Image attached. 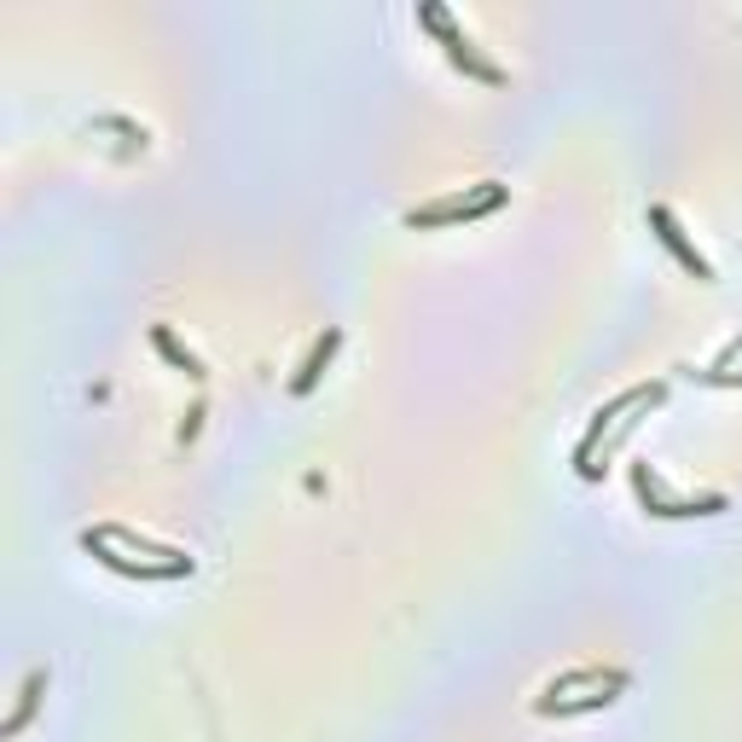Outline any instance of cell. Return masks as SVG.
I'll list each match as a JSON object with an SVG mask.
<instances>
[{"mask_svg":"<svg viewBox=\"0 0 742 742\" xmlns=\"http://www.w3.org/2000/svg\"><path fill=\"white\" fill-rule=\"evenodd\" d=\"M336 343H343V331H326V336H319V343H313V354L302 359V372H296V395H308L313 384H319V372H326L331 366V354H336Z\"/></svg>","mask_w":742,"mask_h":742,"instance_id":"cell-6","label":"cell"},{"mask_svg":"<svg viewBox=\"0 0 742 742\" xmlns=\"http://www.w3.org/2000/svg\"><path fill=\"white\" fill-rule=\"evenodd\" d=\"M632 488H638V499H644V511H655V516H714V511H726V499H719V493H708V499H661L655 476L644 465L632 470Z\"/></svg>","mask_w":742,"mask_h":742,"instance_id":"cell-5","label":"cell"},{"mask_svg":"<svg viewBox=\"0 0 742 742\" xmlns=\"http://www.w3.org/2000/svg\"><path fill=\"white\" fill-rule=\"evenodd\" d=\"M35 690H42V673H30L24 701H18V708H12V719H7V737H12V731H24V719H30V708H35Z\"/></svg>","mask_w":742,"mask_h":742,"instance_id":"cell-8","label":"cell"},{"mask_svg":"<svg viewBox=\"0 0 742 742\" xmlns=\"http://www.w3.org/2000/svg\"><path fill=\"white\" fill-rule=\"evenodd\" d=\"M644 400H661V389H650V384H638V389H627V395H615L609 407H597V418H592V430L580 435V447H574V465H580V476H592V453H597V441L609 435V424L627 407H644Z\"/></svg>","mask_w":742,"mask_h":742,"instance_id":"cell-3","label":"cell"},{"mask_svg":"<svg viewBox=\"0 0 742 742\" xmlns=\"http://www.w3.org/2000/svg\"><path fill=\"white\" fill-rule=\"evenodd\" d=\"M151 343H157V349H163V354L174 359V366H180V372H192V377H204V366H197V359H192L186 349H180V343H174V331H169V326H157V331H151Z\"/></svg>","mask_w":742,"mask_h":742,"instance_id":"cell-7","label":"cell"},{"mask_svg":"<svg viewBox=\"0 0 742 742\" xmlns=\"http://www.w3.org/2000/svg\"><path fill=\"white\" fill-rule=\"evenodd\" d=\"M650 227H655V238H661V244H667V250L678 255V267H685L690 278H714L708 255H701V250L690 244V238H685V227L673 220V209H667V204H650Z\"/></svg>","mask_w":742,"mask_h":742,"instance_id":"cell-4","label":"cell"},{"mask_svg":"<svg viewBox=\"0 0 742 742\" xmlns=\"http://www.w3.org/2000/svg\"><path fill=\"white\" fill-rule=\"evenodd\" d=\"M418 18H424V24L441 35V47H447V58H453L458 70H470L476 82H499V65H488V58H481V53L470 47V35L447 18V7H418Z\"/></svg>","mask_w":742,"mask_h":742,"instance_id":"cell-2","label":"cell"},{"mask_svg":"<svg viewBox=\"0 0 742 742\" xmlns=\"http://www.w3.org/2000/svg\"><path fill=\"white\" fill-rule=\"evenodd\" d=\"M505 204V186L499 180H481L470 197H441V204H424L407 215V227H453V220H476V215H493Z\"/></svg>","mask_w":742,"mask_h":742,"instance_id":"cell-1","label":"cell"}]
</instances>
